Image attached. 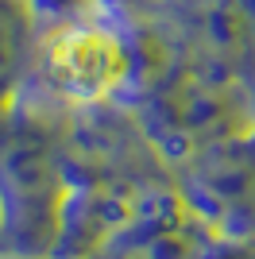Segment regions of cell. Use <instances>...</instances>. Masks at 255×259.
Segmentation results:
<instances>
[{"mask_svg": "<svg viewBox=\"0 0 255 259\" xmlns=\"http://www.w3.org/2000/svg\"><path fill=\"white\" fill-rule=\"evenodd\" d=\"M35 31H39L35 0H0V116L16 105L27 85Z\"/></svg>", "mask_w": 255, "mask_h": 259, "instance_id": "2", "label": "cell"}, {"mask_svg": "<svg viewBox=\"0 0 255 259\" xmlns=\"http://www.w3.org/2000/svg\"><path fill=\"white\" fill-rule=\"evenodd\" d=\"M136 74L139 47L128 4H85L39 16L23 89L62 112H93L124 105Z\"/></svg>", "mask_w": 255, "mask_h": 259, "instance_id": "1", "label": "cell"}]
</instances>
